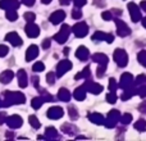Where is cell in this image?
Listing matches in <instances>:
<instances>
[{
    "label": "cell",
    "mask_w": 146,
    "mask_h": 141,
    "mask_svg": "<svg viewBox=\"0 0 146 141\" xmlns=\"http://www.w3.org/2000/svg\"><path fill=\"white\" fill-rule=\"evenodd\" d=\"M7 118H8L7 113H5V112H0V126L7 123Z\"/></svg>",
    "instance_id": "cell-47"
},
{
    "label": "cell",
    "mask_w": 146,
    "mask_h": 141,
    "mask_svg": "<svg viewBox=\"0 0 146 141\" xmlns=\"http://www.w3.org/2000/svg\"><path fill=\"white\" fill-rule=\"evenodd\" d=\"M22 3L25 5H27V7H32L35 4V0H22Z\"/></svg>",
    "instance_id": "cell-52"
},
{
    "label": "cell",
    "mask_w": 146,
    "mask_h": 141,
    "mask_svg": "<svg viewBox=\"0 0 146 141\" xmlns=\"http://www.w3.org/2000/svg\"><path fill=\"white\" fill-rule=\"evenodd\" d=\"M140 8H141L144 12H146V0H144V1L140 3Z\"/></svg>",
    "instance_id": "cell-54"
},
{
    "label": "cell",
    "mask_w": 146,
    "mask_h": 141,
    "mask_svg": "<svg viewBox=\"0 0 146 141\" xmlns=\"http://www.w3.org/2000/svg\"><path fill=\"white\" fill-rule=\"evenodd\" d=\"M51 45V41L50 39H45V40L42 41V44H41V46H42V49H49Z\"/></svg>",
    "instance_id": "cell-48"
},
{
    "label": "cell",
    "mask_w": 146,
    "mask_h": 141,
    "mask_svg": "<svg viewBox=\"0 0 146 141\" xmlns=\"http://www.w3.org/2000/svg\"><path fill=\"white\" fill-rule=\"evenodd\" d=\"M64 18H66V13H64V10H56V12H54L53 14L50 15L49 21H50L53 25H59L60 22L64 21Z\"/></svg>",
    "instance_id": "cell-17"
},
{
    "label": "cell",
    "mask_w": 146,
    "mask_h": 141,
    "mask_svg": "<svg viewBox=\"0 0 146 141\" xmlns=\"http://www.w3.org/2000/svg\"><path fill=\"white\" fill-rule=\"evenodd\" d=\"M68 113H69V117H71V119L72 121H74V119H77L78 118V112H77V109L74 108V106H69L68 108Z\"/></svg>",
    "instance_id": "cell-37"
},
{
    "label": "cell",
    "mask_w": 146,
    "mask_h": 141,
    "mask_svg": "<svg viewBox=\"0 0 146 141\" xmlns=\"http://www.w3.org/2000/svg\"><path fill=\"white\" fill-rule=\"evenodd\" d=\"M135 130H137L139 132H144L146 130V121L145 119H139V121L135 123Z\"/></svg>",
    "instance_id": "cell-31"
},
{
    "label": "cell",
    "mask_w": 146,
    "mask_h": 141,
    "mask_svg": "<svg viewBox=\"0 0 146 141\" xmlns=\"http://www.w3.org/2000/svg\"><path fill=\"white\" fill-rule=\"evenodd\" d=\"M5 40H7L9 44H12L13 46H21L23 44L22 39H21V36L18 35L17 32H9V33H7V36H5Z\"/></svg>",
    "instance_id": "cell-13"
},
{
    "label": "cell",
    "mask_w": 146,
    "mask_h": 141,
    "mask_svg": "<svg viewBox=\"0 0 146 141\" xmlns=\"http://www.w3.org/2000/svg\"><path fill=\"white\" fill-rule=\"evenodd\" d=\"M72 17L74 18V19H80V18H82V12H81V8L76 7L74 9L72 10Z\"/></svg>",
    "instance_id": "cell-41"
},
{
    "label": "cell",
    "mask_w": 146,
    "mask_h": 141,
    "mask_svg": "<svg viewBox=\"0 0 146 141\" xmlns=\"http://www.w3.org/2000/svg\"><path fill=\"white\" fill-rule=\"evenodd\" d=\"M59 3L62 5H68V4H71V0H59Z\"/></svg>",
    "instance_id": "cell-55"
},
{
    "label": "cell",
    "mask_w": 146,
    "mask_h": 141,
    "mask_svg": "<svg viewBox=\"0 0 146 141\" xmlns=\"http://www.w3.org/2000/svg\"><path fill=\"white\" fill-rule=\"evenodd\" d=\"M81 78H83V80L91 78V70H90V67H86V68L83 69L82 72L77 73V74L74 76V80H81Z\"/></svg>",
    "instance_id": "cell-30"
},
{
    "label": "cell",
    "mask_w": 146,
    "mask_h": 141,
    "mask_svg": "<svg viewBox=\"0 0 146 141\" xmlns=\"http://www.w3.org/2000/svg\"><path fill=\"white\" fill-rule=\"evenodd\" d=\"M72 32L76 37H85L88 33V26L86 22H78L72 27Z\"/></svg>",
    "instance_id": "cell-6"
},
{
    "label": "cell",
    "mask_w": 146,
    "mask_h": 141,
    "mask_svg": "<svg viewBox=\"0 0 146 141\" xmlns=\"http://www.w3.org/2000/svg\"><path fill=\"white\" fill-rule=\"evenodd\" d=\"M139 110L141 112V113H146V100H144L141 104L139 105Z\"/></svg>",
    "instance_id": "cell-51"
},
{
    "label": "cell",
    "mask_w": 146,
    "mask_h": 141,
    "mask_svg": "<svg viewBox=\"0 0 146 141\" xmlns=\"http://www.w3.org/2000/svg\"><path fill=\"white\" fill-rule=\"evenodd\" d=\"M69 33H71V27H69L68 25H63L62 26V28H60V31H59V32L56 33L53 39L58 44H64L67 40H68Z\"/></svg>",
    "instance_id": "cell-5"
},
{
    "label": "cell",
    "mask_w": 146,
    "mask_h": 141,
    "mask_svg": "<svg viewBox=\"0 0 146 141\" xmlns=\"http://www.w3.org/2000/svg\"><path fill=\"white\" fill-rule=\"evenodd\" d=\"M113 59L119 67H126L128 64V54L123 50V49H115L113 53Z\"/></svg>",
    "instance_id": "cell-3"
},
{
    "label": "cell",
    "mask_w": 146,
    "mask_h": 141,
    "mask_svg": "<svg viewBox=\"0 0 146 141\" xmlns=\"http://www.w3.org/2000/svg\"><path fill=\"white\" fill-rule=\"evenodd\" d=\"M26 96L19 91H5L4 92V100H3V106H12L15 104H25Z\"/></svg>",
    "instance_id": "cell-1"
},
{
    "label": "cell",
    "mask_w": 146,
    "mask_h": 141,
    "mask_svg": "<svg viewBox=\"0 0 146 141\" xmlns=\"http://www.w3.org/2000/svg\"><path fill=\"white\" fill-rule=\"evenodd\" d=\"M8 53H9V48L5 45H0V58H4Z\"/></svg>",
    "instance_id": "cell-45"
},
{
    "label": "cell",
    "mask_w": 146,
    "mask_h": 141,
    "mask_svg": "<svg viewBox=\"0 0 146 141\" xmlns=\"http://www.w3.org/2000/svg\"><path fill=\"white\" fill-rule=\"evenodd\" d=\"M32 69H33V72H42V70L45 69V64H44L42 62H36V63L33 64Z\"/></svg>",
    "instance_id": "cell-38"
},
{
    "label": "cell",
    "mask_w": 146,
    "mask_h": 141,
    "mask_svg": "<svg viewBox=\"0 0 146 141\" xmlns=\"http://www.w3.org/2000/svg\"><path fill=\"white\" fill-rule=\"evenodd\" d=\"M46 116H48L50 119H59L64 116V110L60 108V106H53V108L48 109Z\"/></svg>",
    "instance_id": "cell-14"
},
{
    "label": "cell",
    "mask_w": 146,
    "mask_h": 141,
    "mask_svg": "<svg viewBox=\"0 0 146 141\" xmlns=\"http://www.w3.org/2000/svg\"><path fill=\"white\" fill-rule=\"evenodd\" d=\"M62 131L64 132V134L67 135H74L76 132H77V127L74 126V124H71V123H64L63 126H62Z\"/></svg>",
    "instance_id": "cell-29"
},
{
    "label": "cell",
    "mask_w": 146,
    "mask_h": 141,
    "mask_svg": "<svg viewBox=\"0 0 146 141\" xmlns=\"http://www.w3.org/2000/svg\"><path fill=\"white\" fill-rule=\"evenodd\" d=\"M135 95H137V86L136 85L131 86V87L124 88V91H123V94L121 95V98H122V100L127 101V100H129V99H131L132 96H135Z\"/></svg>",
    "instance_id": "cell-18"
},
{
    "label": "cell",
    "mask_w": 146,
    "mask_h": 141,
    "mask_svg": "<svg viewBox=\"0 0 146 141\" xmlns=\"http://www.w3.org/2000/svg\"><path fill=\"white\" fill-rule=\"evenodd\" d=\"M32 83H33V86H35V87L38 88V77L33 76V77H32Z\"/></svg>",
    "instance_id": "cell-53"
},
{
    "label": "cell",
    "mask_w": 146,
    "mask_h": 141,
    "mask_svg": "<svg viewBox=\"0 0 146 141\" xmlns=\"http://www.w3.org/2000/svg\"><path fill=\"white\" fill-rule=\"evenodd\" d=\"M58 99L62 101H64V103H68V101L71 100V92H69L67 88L62 87L58 92Z\"/></svg>",
    "instance_id": "cell-26"
},
{
    "label": "cell",
    "mask_w": 146,
    "mask_h": 141,
    "mask_svg": "<svg viewBox=\"0 0 146 141\" xmlns=\"http://www.w3.org/2000/svg\"><path fill=\"white\" fill-rule=\"evenodd\" d=\"M44 103H46L45 96L40 95V96H37V98H33L32 99V101H31V105H32L33 109H40L41 106H42Z\"/></svg>",
    "instance_id": "cell-27"
},
{
    "label": "cell",
    "mask_w": 146,
    "mask_h": 141,
    "mask_svg": "<svg viewBox=\"0 0 146 141\" xmlns=\"http://www.w3.org/2000/svg\"><path fill=\"white\" fill-rule=\"evenodd\" d=\"M23 17H25V19L27 21V22H33V21L36 19V14L32 12H26L25 14H23Z\"/></svg>",
    "instance_id": "cell-42"
},
{
    "label": "cell",
    "mask_w": 146,
    "mask_h": 141,
    "mask_svg": "<svg viewBox=\"0 0 146 141\" xmlns=\"http://www.w3.org/2000/svg\"><path fill=\"white\" fill-rule=\"evenodd\" d=\"M59 134L54 127H46V131H45V139L48 140H54V139H58Z\"/></svg>",
    "instance_id": "cell-28"
},
{
    "label": "cell",
    "mask_w": 146,
    "mask_h": 141,
    "mask_svg": "<svg viewBox=\"0 0 146 141\" xmlns=\"http://www.w3.org/2000/svg\"><path fill=\"white\" fill-rule=\"evenodd\" d=\"M0 8L4 10L18 9L19 8V1L18 0H0Z\"/></svg>",
    "instance_id": "cell-16"
},
{
    "label": "cell",
    "mask_w": 146,
    "mask_h": 141,
    "mask_svg": "<svg viewBox=\"0 0 146 141\" xmlns=\"http://www.w3.org/2000/svg\"><path fill=\"white\" fill-rule=\"evenodd\" d=\"M118 86L119 85H117V81L114 80V78H110V80H109V90L110 91L115 92V90L118 88Z\"/></svg>",
    "instance_id": "cell-44"
},
{
    "label": "cell",
    "mask_w": 146,
    "mask_h": 141,
    "mask_svg": "<svg viewBox=\"0 0 146 141\" xmlns=\"http://www.w3.org/2000/svg\"><path fill=\"white\" fill-rule=\"evenodd\" d=\"M28 122H30V124L33 127V128H40L41 127V123H40V121L37 119V117L36 116H30V118H28Z\"/></svg>",
    "instance_id": "cell-33"
},
{
    "label": "cell",
    "mask_w": 146,
    "mask_h": 141,
    "mask_svg": "<svg viewBox=\"0 0 146 141\" xmlns=\"http://www.w3.org/2000/svg\"><path fill=\"white\" fill-rule=\"evenodd\" d=\"M91 58H92V61L95 62V63H98L99 66H108V63H109V58L103 53H96V54H94Z\"/></svg>",
    "instance_id": "cell-19"
},
{
    "label": "cell",
    "mask_w": 146,
    "mask_h": 141,
    "mask_svg": "<svg viewBox=\"0 0 146 141\" xmlns=\"http://www.w3.org/2000/svg\"><path fill=\"white\" fill-rule=\"evenodd\" d=\"M105 68H106V66H99V68H98V77H101V76L105 73Z\"/></svg>",
    "instance_id": "cell-49"
},
{
    "label": "cell",
    "mask_w": 146,
    "mask_h": 141,
    "mask_svg": "<svg viewBox=\"0 0 146 141\" xmlns=\"http://www.w3.org/2000/svg\"><path fill=\"white\" fill-rule=\"evenodd\" d=\"M114 19V23H115L117 26V35L121 36V37H126V36H128L129 33H131V28L128 27V25H127L126 22H123V21L121 19V18H113Z\"/></svg>",
    "instance_id": "cell-4"
},
{
    "label": "cell",
    "mask_w": 146,
    "mask_h": 141,
    "mask_svg": "<svg viewBox=\"0 0 146 141\" xmlns=\"http://www.w3.org/2000/svg\"><path fill=\"white\" fill-rule=\"evenodd\" d=\"M73 3H74L76 7L81 8V7H83V5H85L87 1H86V0H73Z\"/></svg>",
    "instance_id": "cell-50"
},
{
    "label": "cell",
    "mask_w": 146,
    "mask_h": 141,
    "mask_svg": "<svg viewBox=\"0 0 146 141\" xmlns=\"http://www.w3.org/2000/svg\"><path fill=\"white\" fill-rule=\"evenodd\" d=\"M7 124L10 127V128H19L23 124V121L19 116L14 114V116H10L7 118Z\"/></svg>",
    "instance_id": "cell-15"
},
{
    "label": "cell",
    "mask_w": 146,
    "mask_h": 141,
    "mask_svg": "<svg viewBox=\"0 0 146 141\" xmlns=\"http://www.w3.org/2000/svg\"><path fill=\"white\" fill-rule=\"evenodd\" d=\"M135 85V78L131 73L126 72L121 76V81H119V87L122 88H127V87H131V86Z\"/></svg>",
    "instance_id": "cell-11"
},
{
    "label": "cell",
    "mask_w": 146,
    "mask_h": 141,
    "mask_svg": "<svg viewBox=\"0 0 146 141\" xmlns=\"http://www.w3.org/2000/svg\"><path fill=\"white\" fill-rule=\"evenodd\" d=\"M13 136H14V135H13V132H7V137H10V139H12Z\"/></svg>",
    "instance_id": "cell-57"
},
{
    "label": "cell",
    "mask_w": 146,
    "mask_h": 141,
    "mask_svg": "<svg viewBox=\"0 0 146 141\" xmlns=\"http://www.w3.org/2000/svg\"><path fill=\"white\" fill-rule=\"evenodd\" d=\"M141 22H142V26L146 28V17H142V19H141Z\"/></svg>",
    "instance_id": "cell-56"
},
{
    "label": "cell",
    "mask_w": 146,
    "mask_h": 141,
    "mask_svg": "<svg viewBox=\"0 0 146 141\" xmlns=\"http://www.w3.org/2000/svg\"><path fill=\"white\" fill-rule=\"evenodd\" d=\"M41 1H42L44 4H49V3H51V0H41Z\"/></svg>",
    "instance_id": "cell-58"
},
{
    "label": "cell",
    "mask_w": 146,
    "mask_h": 141,
    "mask_svg": "<svg viewBox=\"0 0 146 141\" xmlns=\"http://www.w3.org/2000/svg\"><path fill=\"white\" fill-rule=\"evenodd\" d=\"M137 86V95L140 98H146V85H136Z\"/></svg>",
    "instance_id": "cell-36"
},
{
    "label": "cell",
    "mask_w": 146,
    "mask_h": 141,
    "mask_svg": "<svg viewBox=\"0 0 146 141\" xmlns=\"http://www.w3.org/2000/svg\"><path fill=\"white\" fill-rule=\"evenodd\" d=\"M7 18H8V21H10V22H14V21L18 18L17 9H8L7 10Z\"/></svg>",
    "instance_id": "cell-32"
},
{
    "label": "cell",
    "mask_w": 146,
    "mask_h": 141,
    "mask_svg": "<svg viewBox=\"0 0 146 141\" xmlns=\"http://www.w3.org/2000/svg\"><path fill=\"white\" fill-rule=\"evenodd\" d=\"M121 113H119V110H117V109H111L110 112L108 113V117H106L105 119V127L106 128H114V127L117 126V123L118 122H121Z\"/></svg>",
    "instance_id": "cell-2"
},
{
    "label": "cell",
    "mask_w": 146,
    "mask_h": 141,
    "mask_svg": "<svg viewBox=\"0 0 146 141\" xmlns=\"http://www.w3.org/2000/svg\"><path fill=\"white\" fill-rule=\"evenodd\" d=\"M128 12L129 15H131L132 22H139V21L142 19V14H141V9H140V5L137 7L135 3H129L128 4Z\"/></svg>",
    "instance_id": "cell-8"
},
{
    "label": "cell",
    "mask_w": 146,
    "mask_h": 141,
    "mask_svg": "<svg viewBox=\"0 0 146 141\" xmlns=\"http://www.w3.org/2000/svg\"><path fill=\"white\" fill-rule=\"evenodd\" d=\"M76 57H77L80 61L85 62L88 59V57H90V51H88V49L86 48V46H80V48L77 49V51H76Z\"/></svg>",
    "instance_id": "cell-23"
},
{
    "label": "cell",
    "mask_w": 146,
    "mask_h": 141,
    "mask_svg": "<svg viewBox=\"0 0 146 141\" xmlns=\"http://www.w3.org/2000/svg\"><path fill=\"white\" fill-rule=\"evenodd\" d=\"M92 40L94 41H106V43L111 44L114 41V36L111 33H105L101 31H96L92 35Z\"/></svg>",
    "instance_id": "cell-12"
},
{
    "label": "cell",
    "mask_w": 146,
    "mask_h": 141,
    "mask_svg": "<svg viewBox=\"0 0 146 141\" xmlns=\"http://www.w3.org/2000/svg\"><path fill=\"white\" fill-rule=\"evenodd\" d=\"M17 77H18V85H19V87H22V88L27 87L28 77H27V73L25 72V69H19V70H18Z\"/></svg>",
    "instance_id": "cell-20"
},
{
    "label": "cell",
    "mask_w": 146,
    "mask_h": 141,
    "mask_svg": "<svg viewBox=\"0 0 146 141\" xmlns=\"http://www.w3.org/2000/svg\"><path fill=\"white\" fill-rule=\"evenodd\" d=\"M13 77H14V73H13L12 70H4V72L0 74V82L7 85V83H9L10 81L13 80Z\"/></svg>",
    "instance_id": "cell-25"
},
{
    "label": "cell",
    "mask_w": 146,
    "mask_h": 141,
    "mask_svg": "<svg viewBox=\"0 0 146 141\" xmlns=\"http://www.w3.org/2000/svg\"><path fill=\"white\" fill-rule=\"evenodd\" d=\"M132 122V114H129V113H126V114H123V116L121 117V123L122 124H129Z\"/></svg>",
    "instance_id": "cell-35"
},
{
    "label": "cell",
    "mask_w": 146,
    "mask_h": 141,
    "mask_svg": "<svg viewBox=\"0 0 146 141\" xmlns=\"http://www.w3.org/2000/svg\"><path fill=\"white\" fill-rule=\"evenodd\" d=\"M86 88L83 87V86H81V87H77L74 90V94H73V96H74V99L76 100H78V101H82V100H85L86 99Z\"/></svg>",
    "instance_id": "cell-24"
},
{
    "label": "cell",
    "mask_w": 146,
    "mask_h": 141,
    "mask_svg": "<svg viewBox=\"0 0 146 141\" xmlns=\"http://www.w3.org/2000/svg\"><path fill=\"white\" fill-rule=\"evenodd\" d=\"M135 85H146V74H140L135 80Z\"/></svg>",
    "instance_id": "cell-43"
},
{
    "label": "cell",
    "mask_w": 146,
    "mask_h": 141,
    "mask_svg": "<svg viewBox=\"0 0 146 141\" xmlns=\"http://www.w3.org/2000/svg\"><path fill=\"white\" fill-rule=\"evenodd\" d=\"M55 77H56V73L54 72H49L46 74V81H48L49 85H54L55 83Z\"/></svg>",
    "instance_id": "cell-40"
},
{
    "label": "cell",
    "mask_w": 146,
    "mask_h": 141,
    "mask_svg": "<svg viewBox=\"0 0 146 141\" xmlns=\"http://www.w3.org/2000/svg\"><path fill=\"white\" fill-rule=\"evenodd\" d=\"M68 51H69V50H68V48H66V50H64V54L67 55V54H68Z\"/></svg>",
    "instance_id": "cell-59"
},
{
    "label": "cell",
    "mask_w": 146,
    "mask_h": 141,
    "mask_svg": "<svg viewBox=\"0 0 146 141\" xmlns=\"http://www.w3.org/2000/svg\"><path fill=\"white\" fill-rule=\"evenodd\" d=\"M37 55H38V48L36 45H31L26 51V61L31 62L37 58Z\"/></svg>",
    "instance_id": "cell-21"
},
{
    "label": "cell",
    "mask_w": 146,
    "mask_h": 141,
    "mask_svg": "<svg viewBox=\"0 0 146 141\" xmlns=\"http://www.w3.org/2000/svg\"><path fill=\"white\" fill-rule=\"evenodd\" d=\"M72 69V63L71 61H68V59H63V61H60L58 63V66H56V77H62V76H64L68 70Z\"/></svg>",
    "instance_id": "cell-9"
},
{
    "label": "cell",
    "mask_w": 146,
    "mask_h": 141,
    "mask_svg": "<svg viewBox=\"0 0 146 141\" xmlns=\"http://www.w3.org/2000/svg\"><path fill=\"white\" fill-rule=\"evenodd\" d=\"M25 32L28 37L35 39L40 35V27H38L37 25H35L33 22H27V25H26V27H25Z\"/></svg>",
    "instance_id": "cell-10"
},
{
    "label": "cell",
    "mask_w": 146,
    "mask_h": 141,
    "mask_svg": "<svg viewBox=\"0 0 146 141\" xmlns=\"http://www.w3.org/2000/svg\"><path fill=\"white\" fill-rule=\"evenodd\" d=\"M117 99H118V96H117L115 92H113V91H110V92L106 95V101L110 104H114L117 101Z\"/></svg>",
    "instance_id": "cell-39"
},
{
    "label": "cell",
    "mask_w": 146,
    "mask_h": 141,
    "mask_svg": "<svg viewBox=\"0 0 146 141\" xmlns=\"http://www.w3.org/2000/svg\"><path fill=\"white\" fill-rule=\"evenodd\" d=\"M101 17H103L104 21H111L113 19V14H111V12H103V14H101Z\"/></svg>",
    "instance_id": "cell-46"
},
{
    "label": "cell",
    "mask_w": 146,
    "mask_h": 141,
    "mask_svg": "<svg viewBox=\"0 0 146 141\" xmlns=\"http://www.w3.org/2000/svg\"><path fill=\"white\" fill-rule=\"evenodd\" d=\"M137 61L140 64H142L144 67H146V50H141L137 55Z\"/></svg>",
    "instance_id": "cell-34"
},
{
    "label": "cell",
    "mask_w": 146,
    "mask_h": 141,
    "mask_svg": "<svg viewBox=\"0 0 146 141\" xmlns=\"http://www.w3.org/2000/svg\"><path fill=\"white\" fill-rule=\"evenodd\" d=\"M88 121L92 122L94 124H98V126L105 123V118H104V116L100 113H90L88 114Z\"/></svg>",
    "instance_id": "cell-22"
},
{
    "label": "cell",
    "mask_w": 146,
    "mask_h": 141,
    "mask_svg": "<svg viewBox=\"0 0 146 141\" xmlns=\"http://www.w3.org/2000/svg\"><path fill=\"white\" fill-rule=\"evenodd\" d=\"M83 87L86 88V91L94 94V95H99V94H100L101 91L104 90L103 86H101L100 83L94 82V81H91L90 78H87V80H86V82L83 83Z\"/></svg>",
    "instance_id": "cell-7"
},
{
    "label": "cell",
    "mask_w": 146,
    "mask_h": 141,
    "mask_svg": "<svg viewBox=\"0 0 146 141\" xmlns=\"http://www.w3.org/2000/svg\"><path fill=\"white\" fill-rule=\"evenodd\" d=\"M0 106H3V100L0 99Z\"/></svg>",
    "instance_id": "cell-60"
}]
</instances>
